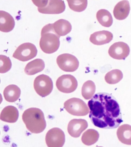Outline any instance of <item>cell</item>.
Returning a JSON list of instances; mask_svg holds the SVG:
<instances>
[{
	"label": "cell",
	"mask_w": 131,
	"mask_h": 147,
	"mask_svg": "<svg viewBox=\"0 0 131 147\" xmlns=\"http://www.w3.org/2000/svg\"><path fill=\"white\" fill-rule=\"evenodd\" d=\"M88 126L87 122L84 119H73L69 122L68 130L69 134L73 137L77 138Z\"/></svg>",
	"instance_id": "cell-12"
},
{
	"label": "cell",
	"mask_w": 131,
	"mask_h": 147,
	"mask_svg": "<svg viewBox=\"0 0 131 147\" xmlns=\"http://www.w3.org/2000/svg\"><path fill=\"white\" fill-rule=\"evenodd\" d=\"M64 108L70 114L76 116H85L90 112L87 105L82 100L73 98L66 101Z\"/></svg>",
	"instance_id": "cell-4"
},
{
	"label": "cell",
	"mask_w": 131,
	"mask_h": 147,
	"mask_svg": "<svg viewBox=\"0 0 131 147\" xmlns=\"http://www.w3.org/2000/svg\"><path fill=\"white\" fill-rule=\"evenodd\" d=\"M39 45L44 53L52 54L56 52L60 45V37L55 32L53 24L45 25L42 28Z\"/></svg>",
	"instance_id": "cell-3"
},
{
	"label": "cell",
	"mask_w": 131,
	"mask_h": 147,
	"mask_svg": "<svg viewBox=\"0 0 131 147\" xmlns=\"http://www.w3.org/2000/svg\"><path fill=\"white\" fill-rule=\"evenodd\" d=\"M56 85L60 92L70 93L76 90L78 86V82L74 76L71 75H64L58 78Z\"/></svg>",
	"instance_id": "cell-8"
},
{
	"label": "cell",
	"mask_w": 131,
	"mask_h": 147,
	"mask_svg": "<svg viewBox=\"0 0 131 147\" xmlns=\"http://www.w3.org/2000/svg\"><path fill=\"white\" fill-rule=\"evenodd\" d=\"M129 47L126 43L119 42L111 45L109 50V54L111 57L117 60H125L129 55Z\"/></svg>",
	"instance_id": "cell-10"
},
{
	"label": "cell",
	"mask_w": 131,
	"mask_h": 147,
	"mask_svg": "<svg viewBox=\"0 0 131 147\" xmlns=\"http://www.w3.org/2000/svg\"><path fill=\"white\" fill-rule=\"evenodd\" d=\"M58 66L66 72L76 71L79 67V62L75 56L69 53L60 55L57 59Z\"/></svg>",
	"instance_id": "cell-7"
},
{
	"label": "cell",
	"mask_w": 131,
	"mask_h": 147,
	"mask_svg": "<svg viewBox=\"0 0 131 147\" xmlns=\"http://www.w3.org/2000/svg\"><path fill=\"white\" fill-rule=\"evenodd\" d=\"M66 9V5L63 0H49L45 7L38 8L40 13L43 14H59L63 13Z\"/></svg>",
	"instance_id": "cell-11"
},
{
	"label": "cell",
	"mask_w": 131,
	"mask_h": 147,
	"mask_svg": "<svg viewBox=\"0 0 131 147\" xmlns=\"http://www.w3.org/2000/svg\"><path fill=\"white\" fill-rule=\"evenodd\" d=\"M99 134L97 131L93 129H89L83 133L81 140L84 144L86 146L92 145L99 140Z\"/></svg>",
	"instance_id": "cell-22"
},
{
	"label": "cell",
	"mask_w": 131,
	"mask_h": 147,
	"mask_svg": "<svg viewBox=\"0 0 131 147\" xmlns=\"http://www.w3.org/2000/svg\"><path fill=\"white\" fill-rule=\"evenodd\" d=\"M32 1L36 6L39 8H43L47 5L49 0H32Z\"/></svg>",
	"instance_id": "cell-27"
},
{
	"label": "cell",
	"mask_w": 131,
	"mask_h": 147,
	"mask_svg": "<svg viewBox=\"0 0 131 147\" xmlns=\"http://www.w3.org/2000/svg\"><path fill=\"white\" fill-rule=\"evenodd\" d=\"M69 8L75 12H80L87 7V0H67Z\"/></svg>",
	"instance_id": "cell-25"
},
{
	"label": "cell",
	"mask_w": 131,
	"mask_h": 147,
	"mask_svg": "<svg viewBox=\"0 0 131 147\" xmlns=\"http://www.w3.org/2000/svg\"><path fill=\"white\" fill-rule=\"evenodd\" d=\"M96 18L99 23L103 27H109L112 25V16L107 10L104 9L99 10L97 12Z\"/></svg>",
	"instance_id": "cell-21"
},
{
	"label": "cell",
	"mask_w": 131,
	"mask_h": 147,
	"mask_svg": "<svg viewBox=\"0 0 131 147\" xmlns=\"http://www.w3.org/2000/svg\"><path fill=\"white\" fill-rule=\"evenodd\" d=\"M15 25L13 17L5 11H0V30L3 32H9L12 30Z\"/></svg>",
	"instance_id": "cell-15"
},
{
	"label": "cell",
	"mask_w": 131,
	"mask_h": 147,
	"mask_svg": "<svg viewBox=\"0 0 131 147\" xmlns=\"http://www.w3.org/2000/svg\"><path fill=\"white\" fill-rule=\"evenodd\" d=\"M118 140L124 144L131 145V126L124 124L120 126L117 131Z\"/></svg>",
	"instance_id": "cell-19"
},
{
	"label": "cell",
	"mask_w": 131,
	"mask_h": 147,
	"mask_svg": "<svg viewBox=\"0 0 131 147\" xmlns=\"http://www.w3.org/2000/svg\"><path fill=\"white\" fill-rule=\"evenodd\" d=\"M65 135L62 130L58 127L51 129L45 136V141L49 147H61L64 144Z\"/></svg>",
	"instance_id": "cell-9"
},
{
	"label": "cell",
	"mask_w": 131,
	"mask_h": 147,
	"mask_svg": "<svg viewBox=\"0 0 131 147\" xmlns=\"http://www.w3.org/2000/svg\"><path fill=\"white\" fill-rule=\"evenodd\" d=\"M45 67V63L42 59H36L27 64L25 68V72L28 76H33L43 71Z\"/></svg>",
	"instance_id": "cell-17"
},
{
	"label": "cell",
	"mask_w": 131,
	"mask_h": 147,
	"mask_svg": "<svg viewBox=\"0 0 131 147\" xmlns=\"http://www.w3.org/2000/svg\"><path fill=\"white\" fill-rule=\"evenodd\" d=\"M55 32L59 36H64L70 32L72 29L71 24L68 20L60 19L53 24Z\"/></svg>",
	"instance_id": "cell-18"
},
{
	"label": "cell",
	"mask_w": 131,
	"mask_h": 147,
	"mask_svg": "<svg viewBox=\"0 0 131 147\" xmlns=\"http://www.w3.org/2000/svg\"><path fill=\"white\" fill-rule=\"evenodd\" d=\"M34 86L36 93L42 97H45L49 95L52 92L53 83L49 76L42 74L35 78Z\"/></svg>",
	"instance_id": "cell-5"
},
{
	"label": "cell",
	"mask_w": 131,
	"mask_h": 147,
	"mask_svg": "<svg viewBox=\"0 0 131 147\" xmlns=\"http://www.w3.org/2000/svg\"><path fill=\"white\" fill-rule=\"evenodd\" d=\"M89 118L95 126L104 129L117 128L123 122L120 107L111 94L99 93L88 101Z\"/></svg>",
	"instance_id": "cell-1"
},
{
	"label": "cell",
	"mask_w": 131,
	"mask_h": 147,
	"mask_svg": "<svg viewBox=\"0 0 131 147\" xmlns=\"http://www.w3.org/2000/svg\"><path fill=\"white\" fill-rule=\"evenodd\" d=\"M3 93L6 101L10 102H14L20 97L21 90L17 85H11L5 88Z\"/></svg>",
	"instance_id": "cell-20"
},
{
	"label": "cell",
	"mask_w": 131,
	"mask_h": 147,
	"mask_svg": "<svg viewBox=\"0 0 131 147\" xmlns=\"http://www.w3.org/2000/svg\"><path fill=\"white\" fill-rule=\"evenodd\" d=\"M19 113L16 107L12 106L5 107L1 114V119L2 121L9 123H15L18 121Z\"/></svg>",
	"instance_id": "cell-16"
},
{
	"label": "cell",
	"mask_w": 131,
	"mask_h": 147,
	"mask_svg": "<svg viewBox=\"0 0 131 147\" xmlns=\"http://www.w3.org/2000/svg\"><path fill=\"white\" fill-rule=\"evenodd\" d=\"M0 61V73L1 74L7 72L10 70L12 67V62L8 57L1 55Z\"/></svg>",
	"instance_id": "cell-26"
},
{
	"label": "cell",
	"mask_w": 131,
	"mask_h": 147,
	"mask_svg": "<svg viewBox=\"0 0 131 147\" xmlns=\"http://www.w3.org/2000/svg\"><path fill=\"white\" fill-rule=\"evenodd\" d=\"M22 120L27 129L32 133H42L46 127L44 114L39 108H32L26 109L23 114Z\"/></svg>",
	"instance_id": "cell-2"
},
{
	"label": "cell",
	"mask_w": 131,
	"mask_h": 147,
	"mask_svg": "<svg viewBox=\"0 0 131 147\" xmlns=\"http://www.w3.org/2000/svg\"><path fill=\"white\" fill-rule=\"evenodd\" d=\"M37 53V49L34 44L25 43L18 47L12 56L20 61H26L35 58Z\"/></svg>",
	"instance_id": "cell-6"
},
{
	"label": "cell",
	"mask_w": 131,
	"mask_h": 147,
	"mask_svg": "<svg viewBox=\"0 0 131 147\" xmlns=\"http://www.w3.org/2000/svg\"><path fill=\"white\" fill-rule=\"evenodd\" d=\"M123 78V73L121 71L118 69H115L107 73L105 79L107 84L113 85L119 82Z\"/></svg>",
	"instance_id": "cell-23"
},
{
	"label": "cell",
	"mask_w": 131,
	"mask_h": 147,
	"mask_svg": "<svg viewBox=\"0 0 131 147\" xmlns=\"http://www.w3.org/2000/svg\"><path fill=\"white\" fill-rule=\"evenodd\" d=\"M130 5L127 0H123L117 3L113 10V15L117 20H123L126 19L129 14Z\"/></svg>",
	"instance_id": "cell-14"
},
{
	"label": "cell",
	"mask_w": 131,
	"mask_h": 147,
	"mask_svg": "<svg viewBox=\"0 0 131 147\" xmlns=\"http://www.w3.org/2000/svg\"><path fill=\"white\" fill-rule=\"evenodd\" d=\"M96 91L95 83L91 80H88L84 83L82 89V94L85 100L92 98Z\"/></svg>",
	"instance_id": "cell-24"
},
{
	"label": "cell",
	"mask_w": 131,
	"mask_h": 147,
	"mask_svg": "<svg viewBox=\"0 0 131 147\" xmlns=\"http://www.w3.org/2000/svg\"><path fill=\"white\" fill-rule=\"evenodd\" d=\"M113 38V35L108 31L95 32L91 34L90 41L95 45H101L110 42Z\"/></svg>",
	"instance_id": "cell-13"
}]
</instances>
